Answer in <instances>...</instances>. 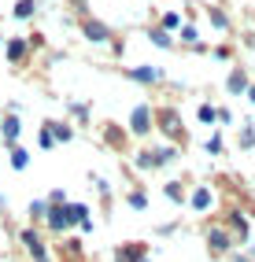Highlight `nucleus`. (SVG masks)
<instances>
[{
	"label": "nucleus",
	"mask_w": 255,
	"mask_h": 262,
	"mask_svg": "<svg viewBox=\"0 0 255 262\" xmlns=\"http://www.w3.org/2000/svg\"><path fill=\"white\" fill-rule=\"evenodd\" d=\"M133 129H137V133L148 129V107H137V115H133Z\"/></svg>",
	"instance_id": "obj_1"
},
{
	"label": "nucleus",
	"mask_w": 255,
	"mask_h": 262,
	"mask_svg": "<svg viewBox=\"0 0 255 262\" xmlns=\"http://www.w3.org/2000/svg\"><path fill=\"white\" fill-rule=\"evenodd\" d=\"M133 78H137V81H156L159 71H148V67H141V71H133Z\"/></svg>",
	"instance_id": "obj_2"
},
{
	"label": "nucleus",
	"mask_w": 255,
	"mask_h": 262,
	"mask_svg": "<svg viewBox=\"0 0 255 262\" xmlns=\"http://www.w3.org/2000/svg\"><path fill=\"white\" fill-rule=\"evenodd\" d=\"M141 248H126V251H118V262H137Z\"/></svg>",
	"instance_id": "obj_3"
},
{
	"label": "nucleus",
	"mask_w": 255,
	"mask_h": 262,
	"mask_svg": "<svg viewBox=\"0 0 255 262\" xmlns=\"http://www.w3.org/2000/svg\"><path fill=\"white\" fill-rule=\"evenodd\" d=\"M85 30H89V37H100V41H104V37H108V30H104V26H100V23H89V26H85Z\"/></svg>",
	"instance_id": "obj_4"
},
{
	"label": "nucleus",
	"mask_w": 255,
	"mask_h": 262,
	"mask_svg": "<svg viewBox=\"0 0 255 262\" xmlns=\"http://www.w3.org/2000/svg\"><path fill=\"white\" fill-rule=\"evenodd\" d=\"M33 11V0H23V4L19 8H15V15H19V19H26V15Z\"/></svg>",
	"instance_id": "obj_5"
},
{
	"label": "nucleus",
	"mask_w": 255,
	"mask_h": 262,
	"mask_svg": "<svg viewBox=\"0 0 255 262\" xmlns=\"http://www.w3.org/2000/svg\"><path fill=\"white\" fill-rule=\"evenodd\" d=\"M15 129H19V122H15V118H8V122H4V133H8V141H15Z\"/></svg>",
	"instance_id": "obj_6"
},
{
	"label": "nucleus",
	"mask_w": 255,
	"mask_h": 262,
	"mask_svg": "<svg viewBox=\"0 0 255 262\" xmlns=\"http://www.w3.org/2000/svg\"><path fill=\"white\" fill-rule=\"evenodd\" d=\"M211 203V192H196V207H207Z\"/></svg>",
	"instance_id": "obj_7"
}]
</instances>
